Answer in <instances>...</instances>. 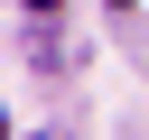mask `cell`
Segmentation results:
<instances>
[{"label":"cell","instance_id":"cell-1","mask_svg":"<svg viewBox=\"0 0 149 140\" xmlns=\"http://www.w3.org/2000/svg\"><path fill=\"white\" fill-rule=\"evenodd\" d=\"M28 9H56V0H28Z\"/></svg>","mask_w":149,"mask_h":140},{"label":"cell","instance_id":"cell-2","mask_svg":"<svg viewBox=\"0 0 149 140\" xmlns=\"http://www.w3.org/2000/svg\"><path fill=\"white\" fill-rule=\"evenodd\" d=\"M112 9H121V0H112Z\"/></svg>","mask_w":149,"mask_h":140}]
</instances>
